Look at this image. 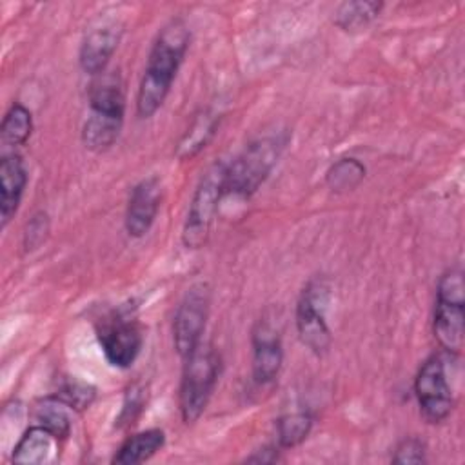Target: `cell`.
I'll use <instances>...</instances> for the list:
<instances>
[{
	"mask_svg": "<svg viewBox=\"0 0 465 465\" xmlns=\"http://www.w3.org/2000/svg\"><path fill=\"white\" fill-rule=\"evenodd\" d=\"M45 232H47V216L44 213H38L27 223V229H25V247L27 249H35L45 238Z\"/></svg>",
	"mask_w": 465,
	"mask_h": 465,
	"instance_id": "25",
	"label": "cell"
},
{
	"mask_svg": "<svg viewBox=\"0 0 465 465\" xmlns=\"http://www.w3.org/2000/svg\"><path fill=\"white\" fill-rule=\"evenodd\" d=\"M312 429V416L307 411L287 412L276 421V440L280 449H292L300 445Z\"/></svg>",
	"mask_w": 465,
	"mask_h": 465,
	"instance_id": "20",
	"label": "cell"
},
{
	"mask_svg": "<svg viewBox=\"0 0 465 465\" xmlns=\"http://www.w3.org/2000/svg\"><path fill=\"white\" fill-rule=\"evenodd\" d=\"M98 341L105 360L111 365L118 369H127L138 358L143 336L134 318L124 312H116L104 320L98 327Z\"/></svg>",
	"mask_w": 465,
	"mask_h": 465,
	"instance_id": "10",
	"label": "cell"
},
{
	"mask_svg": "<svg viewBox=\"0 0 465 465\" xmlns=\"http://www.w3.org/2000/svg\"><path fill=\"white\" fill-rule=\"evenodd\" d=\"M69 411H73V409L58 394H53L36 403L35 420L38 425H44L53 434H56L60 440H64L71 432Z\"/></svg>",
	"mask_w": 465,
	"mask_h": 465,
	"instance_id": "17",
	"label": "cell"
},
{
	"mask_svg": "<svg viewBox=\"0 0 465 465\" xmlns=\"http://www.w3.org/2000/svg\"><path fill=\"white\" fill-rule=\"evenodd\" d=\"M331 285L323 278H312L302 291L296 303V331L302 343L322 356L331 347V329L327 325V307Z\"/></svg>",
	"mask_w": 465,
	"mask_h": 465,
	"instance_id": "7",
	"label": "cell"
},
{
	"mask_svg": "<svg viewBox=\"0 0 465 465\" xmlns=\"http://www.w3.org/2000/svg\"><path fill=\"white\" fill-rule=\"evenodd\" d=\"M252 380L256 385L274 381L282 369V336L272 320H258L252 329Z\"/></svg>",
	"mask_w": 465,
	"mask_h": 465,
	"instance_id": "12",
	"label": "cell"
},
{
	"mask_svg": "<svg viewBox=\"0 0 465 465\" xmlns=\"http://www.w3.org/2000/svg\"><path fill=\"white\" fill-rule=\"evenodd\" d=\"M211 292L207 283L191 285L180 300L173 318V341L176 352L185 358L200 343L209 316Z\"/></svg>",
	"mask_w": 465,
	"mask_h": 465,
	"instance_id": "9",
	"label": "cell"
},
{
	"mask_svg": "<svg viewBox=\"0 0 465 465\" xmlns=\"http://www.w3.org/2000/svg\"><path fill=\"white\" fill-rule=\"evenodd\" d=\"M143 391L138 389L136 385L131 387V391L127 392L125 396V401H124V409H122V414H120V420L122 423H127L131 420L136 418V414L142 411L143 407Z\"/></svg>",
	"mask_w": 465,
	"mask_h": 465,
	"instance_id": "26",
	"label": "cell"
},
{
	"mask_svg": "<svg viewBox=\"0 0 465 465\" xmlns=\"http://www.w3.org/2000/svg\"><path fill=\"white\" fill-rule=\"evenodd\" d=\"M432 332L445 354L456 356L461 352L465 334V285L463 272L458 267L445 271L438 280Z\"/></svg>",
	"mask_w": 465,
	"mask_h": 465,
	"instance_id": "4",
	"label": "cell"
},
{
	"mask_svg": "<svg viewBox=\"0 0 465 465\" xmlns=\"http://www.w3.org/2000/svg\"><path fill=\"white\" fill-rule=\"evenodd\" d=\"M162 200V187L158 178L149 176L138 182L127 200L125 207V231L133 238H142L153 227Z\"/></svg>",
	"mask_w": 465,
	"mask_h": 465,
	"instance_id": "13",
	"label": "cell"
},
{
	"mask_svg": "<svg viewBox=\"0 0 465 465\" xmlns=\"http://www.w3.org/2000/svg\"><path fill=\"white\" fill-rule=\"evenodd\" d=\"M125 113L124 89L116 76L98 74L89 91V113L82 127V142L93 153L107 151L118 138Z\"/></svg>",
	"mask_w": 465,
	"mask_h": 465,
	"instance_id": "2",
	"label": "cell"
},
{
	"mask_svg": "<svg viewBox=\"0 0 465 465\" xmlns=\"http://www.w3.org/2000/svg\"><path fill=\"white\" fill-rule=\"evenodd\" d=\"M58 441L60 438L53 434L44 425L29 427L18 443L13 449L11 460L15 463H29V465H44L53 463L58 458Z\"/></svg>",
	"mask_w": 465,
	"mask_h": 465,
	"instance_id": "15",
	"label": "cell"
},
{
	"mask_svg": "<svg viewBox=\"0 0 465 465\" xmlns=\"http://www.w3.org/2000/svg\"><path fill=\"white\" fill-rule=\"evenodd\" d=\"M73 411H82L91 405L94 398V389L85 385V383H67L62 387L60 392H56Z\"/></svg>",
	"mask_w": 465,
	"mask_h": 465,
	"instance_id": "23",
	"label": "cell"
},
{
	"mask_svg": "<svg viewBox=\"0 0 465 465\" xmlns=\"http://www.w3.org/2000/svg\"><path fill=\"white\" fill-rule=\"evenodd\" d=\"M449 358L450 356L443 351L434 352L421 363L414 378V394L420 405V412L429 423L443 421L454 405L449 383Z\"/></svg>",
	"mask_w": 465,
	"mask_h": 465,
	"instance_id": "8",
	"label": "cell"
},
{
	"mask_svg": "<svg viewBox=\"0 0 465 465\" xmlns=\"http://www.w3.org/2000/svg\"><path fill=\"white\" fill-rule=\"evenodd\" d=\"M285 143L287 134L282 133L251 142L231 163L225 165L223 198H251L271 174Z\"/></svg>",
	"mask_w": 465,
	"mask_h": 465,
	"instance_id": "3",
	"label": "cell"
},
{
	"mask_svg": "<svg viewBox=\"0 0 465 465\" xmlns=\"http://www.w3.org/2000/svg\"><path fill=\"white\" fill-rule=\"evenodd\" d=\"M165 443V434L162 429H147L129 436L113 458L116 465H136L153 458Z\"/></svg>",
	"mask_w": 465,
	"mask_h": 465,
	"instance_id": "16",
	"label": "cell"
},
{
	"mask_svg": "<svg viewBox=\"0 0 465 465\" xmlns=\"http://www.w3.org/2000/svg\"><path fill=\"white\" fill-rule=\"evenodd\" d=\"M216 129H218V116L214 113H209V111L200 113L194 118L193 125L183 134V138L180 140L176 154L180 158L194 156L196 153H200L209 143V140L213 138Z\"/></svg>",
	"mask_w": 465,
	"mask_h": 465,
	"instance_id": "18",
	"label": "cell"
},
{
	"mask_svg": "<svg viewBox=\"0 0 465 465\" xmlns=\"http://www.w3.org/2000/svg\"><path fill=\"white\" fill-rule=\"evenodd\" d=\"M0 133H2V142L5 145H11V147L24 145L33 133L31 111L22 104H13L2 120Z\"/></svg>",
	"mask_w": 465,
	"mask_h": 465,
	"instance_id": "21",
	"label": "cell"
},
{
	"mask_svg": "<svg viewBox=\"0 0 465 465\" xmlns=\"http://www.w3.org/2000/svg\"><path fill=\"white\" fill-rule=\"evenodd\" d=\"M122 38V25L118 20L94 22L80 45L78 62L84 73L98 76L105 71L111 56L114 54Z\"/></svg>",
	"mask_w": 465,
	"mask_h": 465,
	"instance_id": "11",
	"label": "cell"
},
{
	"mask_svg": "<svg viewBox=\"0 0 465 465\" xmlns=\"http://www.w3.org/2000/svg\"><path fill=\"white\" fill-rule=\"evenodd\" d=\"M189 40V29L178 18L167 22L160 29L149 51L147 65L136 94V113L140 118H151L165 102L173 80L183 62Z\"/></svg>",
	"mask_w": 465,
	"mask_h": 465,
	"instance_id": "1",
	"label": "cell"
},
{
	"mask_svg": "<svg viewBox=\"0 0 465 465\" xmlns=\"http://www.w3.org/2000/svg\"><path fill=\"white\" fill-rule=\"evenodd\" d=\"M27 185V171L24 160L15 154H4L0 162V214L2 227L9 223V220L18 211L24 189Z\"/></svg>",
	"mask_w": 465,
	"mask_h": 465,
	"instance_id": "14",
	"label": "cell"
},
{
	"mask_svg": "<svg viewBox=\"0 0 465 465\" xmlns=\"http://www.w3.org/2000/svg\"><path fill=\"white\" fill-rule=\"evenodd\" d=\"M182 371L178 405L185 423H194L205 411L220 374V356L209 343H200L187 354Z\"/></svg>",
	"mask_w": 465,
	"mask_h": 465,
	"instance_id": "5",
	"label": "cell"
},
{
	"mask_svg": "<svg viewBox=\"0 0 465 465\" xmlns=\"http://www.w3.org/2000/svg\"><path fill=\"white\" fill-rule=\"evenodd\" d=\"M381 7V2H343L336 9L334 22L343 31H360L380 15Z\"/></svg>",
	"mask_w": 465,
	"mask_h": 465,
	"instance_id": "19",
	"label": "cell"
},
{
	"mask_svg": "<svg viewBox=\"0 0 465 465\" xmlns=\"http://www.w3.org/2000/svg\"><path fill=\"white\" fill-rule=\"evenodd\" d=\"M365 178V165L358 158H340L327 171V185L334 193L354 191Z\"/></svg>",
	"mask_w": 465,
	"mask_h": 465,
	"instance_id": "22",
	"label": "cell"
},
{
	"mask_svg": "<svg viewBox=\"0 0 465 465\" xmlns=\"http://www.w3.org/2000/svg\"><path fill=\"white\" fill-rule=\"evenodd\" d=\"M225 165L223 162H214L207 167L193 193L182 229V242L187 249H200L209 238L211 225L223 198Z\"/></svg>",
	"mask_w": 465,
	"mask_h": 465,
	"instance_id": "6",
	"label": "cell"
},
{
	"mask_svg": "<svg viewBox=\"0 0 465 465\" xmlns=\"http://www.w3.org/2000/svg\"><path fill=\"white\" fill-rule=\"evenodd\" d=\"M425 461V443L418 438H405L398 443L392 463H423Z\"/></svg>",
	"mask_w": 465,
	"mask_h": 465,
	"instance_id": "24",
	"label": "cell"
}]
</instances>
